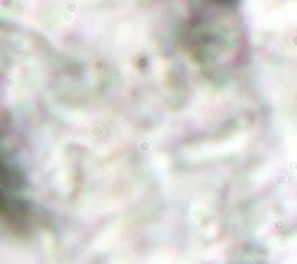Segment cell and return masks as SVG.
<instances>
[{"mask_svg": "<svg viewBox=\"0 0 297 264\" xmlns=\"http://www.w3.org/2000/svg\"><path fill=\"white\" fill-rule=\"evenodd\" d=\"M19 171L17 166L10 162V157L0 155V207L10 205V202H19Z\"/></svg>", "mask_w": 297, "mask_h": 264, "instance_id": "cell-1", "label": "cell"}]
</instances>
